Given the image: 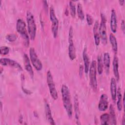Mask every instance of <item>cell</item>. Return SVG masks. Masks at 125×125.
<instances>
[{
  "label": "cell",
  "mask_w": 125,
  "mask_h": 125,
  "mask_svg": "<svg viewBox=\"0 0 125 125\" xmlns=\"http://www.w3.org/2000/svg\"><path fill=\"white\" fill-rule=\"evenodd\" d=\"M23 61H24V68L25 70L28 72L29 75H30L31 78H33L34 75V72L33 70V68L31 66V64L29 60V59L27 54H24L23 55Z\"/></svg>",
  "instance_id": "5bb4252c"
},
{
  "label": "cell",
  "mask_w": 125,
  "mask_h": 125,
  "mask_svg": "<svg viewBox=\"0 0 125 125\" xmlns=\"http://www.w3.org/2000/svg\"><path fill=\"white\" fill-rule=\"evenodd\" d=\"M119 2L121 5H123V4H124V2H125V0H120L119 1Z\"/></svg>",
  "instance_id": "d6a6232c"
},
{
  "label": "cell",
  "mask_w": 125,
  "mask_h": 125,
  "mask_svg": "<svg viewBox=\"0 0 125 125\" xmlns=\"http://www.w3.org/2000/svg\"><path fill=\"white\" fill-rule=\"evenodd\" d=\"M103 64L105 66V68L108 71L109 68L110 67V58L109 54L108 52H105L103 56Z\"/></svg>",
  "instance_id": "7402d4cb"
},
{
  "label": "cell",
  "mask_w": 125,
  "mask_h": 125,
  "mask_svg": "<svg viewBox=\"0 0 125 125\" xmlns=\"http://www.w3.org/2000/svg\"><path fill=\"white\" fill-rule=\"evenodd\" d=\"M97 62H98V65H97V70H98V72L99 74L101 75L103 73V62L102 59V58L100 56H99L98 57L97 59Z\"/></svg>",
  "instance_id": "484cf974"
},
{
  "label": "cell",
  "mask_w": 125,
  "mask_h": 125,
  "mask_svg": "<svg viewBox=\"0 0 125 125\" xmlns=\"http://www.w3.org/2000/svg\"><path fill=\"white\" fill-rule=\"evenodd\" d=\"M74 110H75V116L76 120L77 123L79 124V117H80V109H79V104L78 99L77 95L74 97Z\"/></svg>",
  "instance_id": "d6986e66"
},
{
  "label": "cell",
  "mask_w": 125,
  "mask_h": 125,
  "mask_svg": "<svg viewBox=\"0 0 125 125\" xmlns=\"http://www.w3.org/2000/svg\"><path fill=\"white\" fill-rule=\"evenodd\" d=\"M26 21L29 37L31 40H34L36 36L37 28L33 15L29 11L26 12Z\"/></svg>",
  "instance_id": "3957f363"
},
{
  "label": "cell",
  "mask_w": 125,
  "mask_h": 125,
  "mask_svg": "<svg viewBox=\"0 0 125 125\" xmlns=\"http://www.w3.org/2000/svg\"><path fill=\"white\" fill-rule=\"evenodd\" d=\"M16 29L18 32L21 35L23 41L24 45L26 47H28L29 45V36L28 34L25 22L21 19L17 20L16 24Z\"/></svg>",
  "instance_id": "7a4b0ae2"
},
{
  "label": "cell",
  "mask_w": 125,
  "mask_h": 125,
  "mask_svg": "<svg viewBox=\"0 0 125 125\" xmlns=\"http://www.w3.org/2000/svg\"><path fill=\"white\" fill-rule=\"evenodd\" d=\"M50 19L52 22V32L54 38H56L58 35V27H59V21L56 16L55 10L52 6L50 8Z\"/></svg>",
  "instance_id": "ba28073f"
},
{
  "label": "cell",
  "mask_w": 125,
  "mask_h": 125,
  "mask_svg": "<svg viewBox=\"0 0 125 125\" xmlns=\"http://www.w3.org/2000/svg\"><path fill=\"white\" fill-rule=\"evenodd\" d=\"M9 52V48L6 46H2L0 48V53L2 55H5Z\"/></svg>",
  "instance_id": "f1b7e54d"
},
{
  "label": "cell",
  "mask_w": 125,
  "mask_h": 125,
  "mask_svg": "<svg viewBox=\"0 0 125 125\" xmlns=\"http://www.w3.org/2000/svg\"><path fill=\"white\" fill-rule=\"evenodd\" d=\"M101 21L99 27V33L100 38L104 44L107 43V33L106 26V19L103 14H101Z\"/></svg>",
  "instance_id": "8992f818"
},
{
  "label": "cell",
  "mask_w": 125,
  "mask_h": 125,
  "mask_svg": "<svg viewBox=\"0 0 125 125\" xmlns=\"http://www.w3.org/2000/svg\"><path fill=\"white\" fill-rule=\"evenodd\" d=\"M96 62L95 60L92 61L89 69V80L90 84L93 89V90L96 91L97 89V81L96 79Z\"/></svg>",
  "instance_id": "277c9868"
},
{
  "label": "cell",
  "mask_w": 125,
  "mask_h": 125,
  "mask_svg": "<svg viewBox=\"0 0 125 125\" xmlns=\"http://www.w3.org/2000/svg\"><path fill=\"white\" fill-rule=\"evenodd\" d=\"M73 28L72 26L70 27L69 31V35H68V56L70 59L72 61L75 60L76 57V49L73 43Z\"/></svg>",
  "instance_id": "52a82bcc"
},
{
  "label": "cell",
  "mask_w": 125,
  "mask_h": 125,
  "mask_svg": "<svg viewBox=\"0 0 125 125\" xmlns=\"http://www.w3.org/2000/svg\"><path fill=\"white\" fill-rule=\"evenodd\" d=\"M83 57L84 62V72L86 74H87L89 71V65H90V61L89 58L87 53L86 49L85 48L83 53Z\"/></svg>",
  "instance_id": "e0dca14e"
},
{
  "label": "cell",
  "mask_w": 125,
  "mask_h": 125,
  "mask_svg": "<svg viewBox=\"0 0 125 125\" xmlns=\"http://www.w3.org/2000/svg\"><path fill=\"white\" fill-rule=\"evenodd\" d=\"M61 94L63 106L69 118L72 116V104L68 87L65 84H62L61 87Z\"/></svg>",
  "instance_id": "6da1fadb"
},
{
  "label": "cell",
  "mask_w": 125,
  "mask_h": 125,
  "mask_svg": "<svg viewBox=\"0 0 125 125\" xmlns=\"http://www.w3.org/2000/svg\"><path fill=\"white\" fill-rule=\"evenodd\" d=\"M110 89L111 92V96L112 100L114 103H115L116 101V96H117V83L116 79L112 77L110 80Z\"/></svg>",
  "instance_id": "4fadbf2b"
},
{
  "label": "cell",
  "mask_w": 125,
  "mask_h": 125,
  "mask_svg": "<svg viewBox=\"0 0 125 125\" xmlns=\"http://www.w3.org/2000/svg\"><path fill=\"white\" fill-rule=\"evenodd\" d=\"M86 21H87V22L89 25H92V23H93V18L91 17V15H90L89 14H88L86 15Z\"/></svg>",
  "instance_id": "f546056e"
},
{
  "label": "cell",
  "mask_w": 125,
  "mask_h": 125,
  "mask_svg": "<svg viewBox=\"0 0 125 125\" xmlns=\"http://www.w3.org/2000/svg\"><path fill=\"white\" fill-rule=\"evenodd\" d=\"M108 106V102L107 96L105 94H103L100 99L98 104V109L101 111H105Z\"/></svg>",
  "instance_id": "8fae6325"
},
{
  "label": "cell",
  "mask_w": 125,
  "mask_h": 125,
  "mask_svg": "<svg viewBox=\"0 0 125 125\" xmlns=\"http://www.w3.org/2000/svg\"><path fill=\"white\" fill-rule=\"evenodd\" d=\"M83 73V66L82 65H80L79 67V75L80 77L82 76Z\"/></svg>",
  "instance_id": "4dcf8cb0"
},
{
  "label": "cell",
  "mask_w": 125,
  "mask_h": 125,
  "mask_svg": "<svg viewBox=\"0 0 125 125\" xmlns=\"http://www.w3.org/2000/svg\"><path fill=\"white\" fill-rule=\"evenodd\" d=\"M98 21H96L95 22L94 28H93V32H94V38L95 40V43L96 46H98L100 42V37L99 32H98Z\"/></svg>",
  "instance_id": "ac0fdd59"
},
{
  "label": "cell",
  "mask_w": 125,
  "mask_h": 125,
  "mask_svg": "<svg viewBox=\"0 0 125 125\" xmlns=\"http://www.w3.org/2000/svg\"><path fill=\"white\" fill-rule=\"evenodd\" d=\"M116 97H117V108L119 111H121L122 109V96L121 94V90L120 87H119L117 90Z\"/></svg>",
  "instance_id": "603a6c76"
},
{
  "label": "cell",
  "mask_w": 125,
  "mask_h": 125,
  "mask_svg": "<svg viewBox=\"0 0 125 125\" xmlns=\"http://www.w3.org/2000/svg\"><path fill=\"white\" fill-rule=\"evenodd\" d=\"M45 111L46 119L48 122L51 125H55V123L52 116L51 111L50 109V106L46 101L45 102Z\"/></svg>",
  "instance_id": "9a60e30c"
},
{
  "label": "cell",
  "mask_w": 125,
  "mask_h": 125,
  "mask_svg": "<svg viewBox=\"0 0 125 125\" xmlns=\"http://www.w3.org/2000/svg\"><path fill=\"white\" fill-rule=\"evenodd\" d=\"M113 70L115 78L117 81L119 80V59L118 57L114 56L113 62Z\"/></svg>",
  "instance_id": "2e32d148"
},
{
  "label": "cell",
  "mask_w": 125,
  "mask_h": 125,
  "mask_svg": "<svg viewBox=\"0 0 125 125\" xmlns=\"http://www.w3.org/2000/svg\"><path fill=\"white\" fill-rule=\"evenodd\" d=\"M101 124L102 125H106L109 124L110 121V116L107 113H104L100 116Z\"/></svg>",
  "instance_id": "cb8c5ba5"
},
{
  "label": "cell",
  "mask_w": 125,
  "mask_h": 125,
  "mask_svg": "<svg viewBox=\"0 0 125 125\" xmlns=\"http://www.w3.org/2000/svg\"><path fill=\"white\" fill-rule=\"evenodd\" d=\"M77 14L80 20H83L84 19V14L83 9V6L80 3H78L77 5Z\"/></svg>",
  "instance_id": "d4e9b609"
},
{
  "label": "cell",
  "mask_w": 125,
  "mask_h": 125,
  "mask_svg": "<svg viewBox=\"0 0 125 125\" xmlns=\"http://www.w3.org/2000/svg\"><path fill=\"white\" fill-rule=\"evenodd\" d=\"M0 64L4 66H10L11 67H14L19 69L20 70H22V68L21 65L16 61L11 60L9 58H1L0 60Z\"/></svg>",
  "instance_id": "30bf717a"
},
{
  "label": "cell",
  "mask_w": 125,
  "mask_h": 125,
  "mask_svg": "<svg viewBox=\"0 0 125 125\" xmlns=\"http://www.w3.org/2000/svg\"><path fill=\"white\" fill-rule=\"evenodd\" d=\"M46 80L50 94L52 98L56 100L58 99V93L55 87L51 72L49 70L46 74Z\"/></svg>",
  "instance_id": "5b68a950"
},
{
  "label": "cell",
  "mask_w": 125,
  "mask_h": 125,
  "mask_svg": "<svg viewBox=\"0 0 125 125\" xmlns=\"http://www.w3.org/2000/svg\"><path fill=\"white\" fill-rule=\"evenodd\" d=\"M122 125H125V116H124H124H123V118Z\"/></svg>",
  "instance_id": "836d02e7"
},
{
  "label": "cell",
  "mask_w": 125,
  "mask_h": 125,
  "mask_svg": "<svg viewBox=\"0 0 125 125\" xmlns=\"http://www.w3.org/2000/svg\"><path fill=\"white\" fill-rule=\"evenodd\" d=\"M109 116H110V124L116 125V118L115 115V111L114 106L110 104L109 106Z\"/></svg>",
  "instance_id": "44dd1931"
},
{
  "label": "cell",
  "mask_w": 125,
  "mask_h": 125,
  "mask_svg": "<svg viewBox=\"0 0 125 125\" xmlns=\"http://www.w3.org/2000/svg\"><path fill=\"white\" fill-rule=\"evenodd\" d=\"M6 39L9 41L10 42H15V41H16L17 39V37L15 34H7L6 37Z\"/></svg>",
  "instance_id": "83f0119b"
},
{
  "label": "cell",
  "mask_w": 125,
  "mask_h": 125,
  "mask_svg": "<svg viewBox=\"0 0 125 125\" xmlns=\"http://www.w3.org/2000/svg\"><path fill=\"white\" fill-rule=\"evenodd\" d=\"M69 6H70L71 15L73 18H75L76 15V8H75V5L72 1H69Z\"/></svg>",
  "instance_id": "4316f807"
},
{
  "label": "cell",
  "mask_w": 125,
  "mask_h": 125,
  "mask_svg": "<svg viewBox=\"0 0 125 125\" xmlns=\"http://www.w3.org/2000/svg\"><path fill=\"white\" fill-rule=\"evenodd\" d=\"M110 24L111 31L113 33H116L117 28V19L116 11L113 9L111 10Z\"/></svg>",
  "instance_id": "7c38bea8"
},
{
  "label": "cell",
  "mask_w": 125,
  "mask_h": 125,
  "mask_svg": "<svg viewBox=\"0 0 125 125\" xmlns=\"http://www.w3.org/2000/svg\"><path fill=\"white\" fill-rule=\"evenodd\" d=\"M125 21H124V20H122L121 21V29L124 33L125 32Z\"/></svg>",
  "instance_id": "1f68e13d"
},
{
  "label": "cell",
  "mask_w": 125,
  "mask_h": 125,
  "mask_svg": "<svg viewBox=\"0 0 125 125\" xmlns=\"http://www.w3.org/2000/svg\"><path fill=\"white\" fill-rule=\"evenodd\" d=\"M29 56L30 61L33 66L38 71L41 70L42 68V64L39 59L35 49L33 47H31L29 49Z\"/></svg>",
  "instance_id": "9c48e42d"
},
{
  "label": "cell",
  "mask_w": 125,
  "mask_h": 125,
  "mask_svg": "<svg viewBox=\"0 0 125 125\" xmlns=\"http://www.w3.org/2000/svg\"><path fill=\"white\" fill-rule=\"evenodd\" d=\"M109 42L112 46V49L114 53L116 54L118 51V44L117 42L115 36L111 33L109 35Z\"/></svg>",
  "instance_id": "ffe728a7"
}]
</instances>
